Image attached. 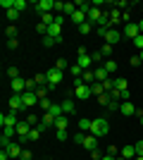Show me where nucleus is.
<instances>
[{
    "label": "nucleus",
    "instance_id": "obj_1",
    "mask_svg": "<svg viewBox=\"0 0 143 160\" xmlns=\"http://www.w3.org/2000/svg\"><path fill=\"white\" fill-rule=\"evenodd\" d=\"M107 132H110V124H107V120H105V117H98V120L91 122V134H93V136H98V139H100V136H105Z\"/></svg>",
    "mask_w": 143,
    "mask_h": 160
},
{
    "label": "nucleus",
    "instance_id": "obj_2",
    "mask_svg": "<svg viewBox=\"0 0 143 160\" xmlns=\"http://www.w3.org/2000/svg\"><path fill=\"white\" fill-rule=\"evenodd\" d=\"M74 96L79 100H86V98H91L93 93H91V86H88V84H83L81 79H76L74 81Z\"/></svg>",
    "mask_w": 143,
    "mask_h": 160
},
{
    "label": "nucleus",
    "instance_id": "obj_3",
    "mask_svg": "<svg viewBox=\"0 0 143 160\" xmlns=\"http://www.w3.org/2000/svg\"><path fill=\"white\" fill-rule=\"evenodd\" d=\"M45 79H48V88H55L57 84H62V72L57 67H50L45 72Z\"/></svg>",
    "mask_w": 143,
    "mask_h": 160
},
{
    "label": "nucleus",
    "instance_id": "obj_4",
    "mask_svg": "<svg viewBox=\"0 0 143 160\" xmlns=\"http://www.w3.org/2000/svg\"><path fill=\"white\" fill-rule=\"evenodd\" d=\"M0 124H2V127H17V124H19V120H17V110L2 112V115H0Z\"/></svg>",
    "mask_w": 143,
    "mask_h": 160
},
{
    "label": "nucleus",
    "instance_id": "obj_5",
    "mask_svg": "<svg viewBox=\"0 0 143 160\" xmlns=\"http://www.w3.org/2000/svg\"><path fill=\"white\" fill-rule=\"evenodd\" d=\"M34 10H36L38 14H48V12H55V2H53V0H38Z\"/></svg>",
    "mask_w": 143,
    "mask_h": 160
},
{
    "label": "nucleus",
    "instance_id": "obj_6",
    "mask_svg": "<svg viewBox=\"0 0 143 160\" xmlns=\"http://www.w3.org/2000/svg\"><path fill=\"white\" fill-rule=\"evenodd\" d=\"M76 65L81 67L83 72H86V69H88V67L93 65V58H91V55L86 53V48H79V62H76Z\"/></svg>",
    "mask_w": 143,
    "mask_h": 160
},
{
    "label": "nucleus",
    "instance_id": "obj_7",
    "mask_svg": "<svg viewBox=\"0 0 143 160\" xmlns=\"http://www.w3.org/2000/svg\"><path fill=\"white\" fill-rule=\"evenodd\" d=\"M122 36H124V33L119 31V29H117V27H112V29H110L107 33H105V43H110V46H115V43H119V41H122Z\"/></svg>",
    "mask_w": 143,
    "mask_h": 160
},
{
    "label": "nucleus",
    "instance_id": "obj_8",
    "mask_svg": "<svg viewBox=\"0 0 143 160\" xmlns=\"http://www.w3.org/2000/svg\"><path fill=\"white\" fill-rule=\"evenodd\" d=\"M119 112H122L124 117H134V115H138V110H136V105H134L131 100H124L122 105H119Z\"/></svg>",
    "mask_w": 143,
    "mask_h": 160
},
{
    "label": "nucleus",
    "instance_id": "obj_9",
    "mask_svg": "<svg viewBox=\"0 0 143 160\" xmlns=\"http://www.w3.org/2000/svg\"><path fill=\"white\" fill-rule=\"evenodd\" d=\"M122 33L126 36V38H136L138 33H141V29H138V24H134V22H129V24H124V29H122Z\"/></svg>",
    "mask_w": 143,
    "mask_h": 160
},
{
    "label": "nucleus",
    "instance_id": "obj_10",
    "mask_svg": "<svg viewBox=\"0 0 143 160\" xmlns=\"http://www.w3.org/2000/svg\"><path fill=\"white\" fill-rule=\"evenodd\" d=\"M24 98H21V93H12L10 96V110H17V112H19V110H24Z\"/></svg>",
    "mask_w": 143,
    "mask_h": 160
},
{
    "label": "nucleus",
    "instance_id": "obj_11",
    "mask_svg": "<svg viewBox=\"0 0 143 160\" xmlns=\"http://www.w3.org/2000/svg\"><path fill=\"white\" fill-rule=\"evenodd\" d=\"M31 124H29L26 120H19V124H17V136H19L21 141H26V136H29V132H31Z\"/></svg>",
    "mask_w": 143,
    "mask_h": 160
},
{
    "label": "nucleus",
    "instance_id": "obj_12",
    "mask_svg": "<svg viewBox=\"0 0 143 160\" xmlns=\"http://www.w3.org/2000/svg\"><path fill=\"white\" fill-rule=\"evenodd\" d=\"M21 98H24V105H26V108L38 105V103H41V98L36 96V91H24V93H21Z\"/></svg>",
    "mask_w": 143,
    "mask_h": 160
},
{
    "label": "nucleus",
    "instance_id": "obj_13",
    "mask_svg": "<svg viewBox=\"0 0 143 160\" xmlns=\"http://www.w3.org/2000/svg\"><path fill=\"white\" fill-rule=\"evenodd\" d=\"M10 86H12V93H24V91H26V79L17 77V79L10 81Z\"/></svg>",
    "mask_w": 143,
    "mask_h": 160
},
{
    "label": "nucleus",
    "instance_id": "obj_14",
    "mask_svg": "<svg viewBox=\"0 0 143 160\" xmlns=\"http://www.w3.org/2000/svg\"><path fill=\"white\" fill-rule=\"evenodd\" d=\"M93 72H95V81H100V84H107V81H110V72L102 65H98Z\"/></svg>",
    "mask_w": 143,
    "mask_h": 160
},
{
    "label": "nucleus",
    "instance_id": "obj_15",
    "mask_svg": "<svg viewBox=\"0 0 143 160\" xmlns=\"http://www.w3.org/2000/svg\"><path fill=\"white\" fill-rule=\"evenodd\" d=\"M55 120H57L55 115H50V112H43V122L38 124V129H41V132H45V129L55 127Z\"/></svg>",
    "mask_w": 143,
    "mask_h": 160
},
{
    "label": "nucleus",
    "instance_id": "obj_16",
    "mask_svg": "<svg viewBox=\"0 0 143 160\" xmlns=\"http://www.w3.org/2000/svg\"><path fill=\"white\" fill-rule=\"evenodd\" d=\"M5 151H7V155H10V158H21V143H19V141H12Z\"/></svg>",
    "mask_w": 143,
    "mask_h": 160
},
{
    "label": "nucleus",
    "instance_id": "obj_17",
    "mask_svg": "<svg viewBox=\"0 0 143 160\" xmlns=\"http://www.w3.org/2000/svg\"><path fill=\"white\" fill-rule=\"evenodd\" d=\"M83 148H86V151H95V148H98V136H93V134H86V139H83V143H81Z\"/></svg>",
    "mask_w": 143,
    "mask_h": 160
},
{
    "label": "nucleus",
    "instance_id": "obj_18",
    "mask_svg": "<svg viewBox=\"0 0 143 160\" xmlns=\"http://www.w3.org/2000/svg\"><path fill=\"white\" fill-rule=\"evenodd\" d=\"M122 158H124V160H134V158H136V146H134V143L124 146V148H122Z\"/></svg>",
    "mask_w": 143,
    "mask_h": 160
},
{
    "label": "nucleus",
    "instance_id": "obj_19",
    "mask_svg": "<svg viewBox=\"0 0 143 160\" xmlns=\"http://www.w3.org/2000/svg\"><path fill=\"white\" fill-rule=\"evenodd\" d=\"M60 105H62V112H64V115H72V112H74V110H76V103H74V100H72V98L62 100Z\"/></svg>",
    "mask_w": 143,
    "mask_h": 160
},
{
    "label": "nucleus",
    "instance_id": "obj_20",
    "mask_svg": "<svg viewBox=\"0 0 143 160\" xmlns=\"http://www.w3.org/2000/svg\"><path fill=\"white\" fill-rule=\"evenodd\" d=\"M48 36H53V38H62V24H50L48 27Z\"/></svg>",
    "mask_w": 143,
    "mask_h": 160
},
{
    "label": "nucleus",
    "instance_id": "obj_21",
    "mask_svg": "<svg viewBox=\"0 0 143 160\" xmlns=\"http://www.w3.org/2000/svg\"><path fill=\"white\" fill-rule=\"evenodd\" d=\"M91 93L100 98V96H102V93H107V91H105V86H102L100 81H93V84H91Z\"/></svg>",
    "mask_w": 143,
    "mask_h": 160
},
{
    "label": "nucleus",
    "instance_id": "obj_22",
    "mask_svg": "<svg viewBox=\"0 0 143 160\" xmlns=\"http://www.w3.org/2000/svg\"><path fill=\"white\" fill-rule=\"evenodd\" d=\"M91 122H93V120H86V117H81V120L76 122V124H79V132H83V134H91Z\"/></svg>",
    "mask_w": 143,
    "mask_h": 160
},
{
    "label": "nucleus",
    "instance_id": "obj_23",
    "mask_svg": "<svg viewBox=\"0 0 143 160\" xmlns=\"http://www.w3.org/2000/svg\"><path fill=\"white\" fill-rule=\"evenodd\" d=\"M69 127V117L67 115H60L57 120H55V129H67Z\"/></svg>",
    "mask_w": 143,
    "mask_h": 160
},
{
    "label": "nucleus",
    "instance_id": "obj_24",
    "mask_svg": "<svg viewBox=\"0 0 143 160\" xmlns=\"http://www.w3.org/2000/svg\"><path fill=\"white\" fill-rule=\"evenodd\" d=\"M81 81H83V84H88V86H91V84H93V81H95V72H93V69H86V72L81 74Z\"/></svg>",
    "mask_w": 143,
    "mask_h": 160
},
{
    "label": "nucleus",
    "instance_id": "obj_25",
    "mask_svg": "<svg viewBox=\"0 0 143 160\" xmlns=\"http://www.w3.org/2000/svg\"><path fill=\"white\" fill-rule=\"evenodd\" d=\"M12 136H17V127H2V136H0V139L12 141Z\"/></svg>",
    "mask_w": 143,
    "mask_h": 160
},
{
    "label": "nucleus",
    "instance_id": "obj_26",
    "mask_svg": "<svg viewBox=\"0 0 143 160\" xmlns=\"http://www.w3.org/2000/svg\"><path fill=\"white\" fill-rule=\"evenodd\" d=\"M57 43H62V38H53V36H43V46H45V48H53V46H57Z\"/></svg>",
    "mask_w": 143,
    "mask_h": 160
},
{
    "label": "nucleus",
    "instance_id": "obj_27",
    "mask_svg": "<svg viewBox=\"0 0 143 160\" xmlns=\"http://www.w3.org/2000/svg\"><path fill=\"white\" fill-rule=\"evenodd\" d=\"M124 88H126V79H122V77H119V79H115L112 91H117V93H119V91H124Z\"/></svg>",
    "mask_w": 143,
    "mask_h": 160
},
{
    "label": "nucleus",
    "instance_id": "obj_28",
    "mask_svg": "<svg viewBox=\"0 0 143 160\" xmlns=\"http://www.w3.org/2000/svg\"><path fill=\"white\" fill-rule=\"evenodd\" d=\"M41 129H38V127H34V129H31V132H29V136H26V141H38V139H41Z\"/></svg>",
    "mask_w": 143,
    "mask_h": 160
},
{
    "label": "nucleus",
    "instance_id": "obj_29",
    "mask_svg": "<svg viewBox=\"0 0 143 160\" xmlns=\"http://www.w3.org/2000/svg\"><path fill=\"white\" fill-rule=\"evenodd\" d=\"M48 112H50V115H55V117H60V115H64V112H62V105H60V103H53Z\"/></svg>",
    "mask_w": 143,
    "mask_h": 160
},
{
    "label": "nucleus",
    "instance_id": "obj_30",
    "mask_svg": "<svg viewBox=\"0 0 143 160\" xmlns=\"http://www.w3.org/2000/svg\"><path fill=\"white\" fill-rule=\"evenodd\" d=\"M98 53H100V58H107V60H110V55H112V46H110V43H105Z\"/></svg>",
    "mask_w": 143,
    "mask_h": 160
},
{
    "label": "nucleus",
    "instance_id": "obj_31",
    "mask_svg": "<svg viewBox=\"0 0 143 160\" xmlns=\"http://www.w3.org/2000/svg\"><path fill=\"white\" fill-rule=\"evenodd\" d=\"M93 31V24H91V22H83L81 27H79V33H81V36H86V33H91Z\"/></svg>",
    "mask_w": 143,
    "mask_h": 160
},
{
    "label": "nucleus",
    "instance_id": "obj_32",
    "mask_svg": "<svg viewBox=\"0 0 143 160\" xmlns=\"http://www.w3.org/2000/svg\"><path fill=\"white\" fill-rule=\"evenodd\" d=\"M55 139H57V141H67L69 139L67 129H55Z\"/></svg>",
    "mask_w": 143,
    "mask_h": 160
},
{
    "label": "nucleus",
    "instance_id": "obj_33",
    "mask_svg": "<svg viewBox=\"0 0 143 160\" xmlns=\"http://www.w3.org/2000/svg\"><path fill=\"white\" fill-rule=\"evenodd\" d=\"M19 14H21V12H17V10L12 7V10H7V12H5V17H7L10 22H17V19H19Z\"/></svg>",
    "mask_w": 143,
    "mask_h": 160
},
{
    "label": "nucleus",
    "instance_id": "obj_34",
    "mask_svg": "<svg viewBox=\"0 0 143 160\" xmlns=\"http://www.w3.org/2000/svg\"><path fill=\"white\" fill-rule=\"evenodd\" d=\"M102 67H105V69H107V72L112 74V72H115V69H117V62L112 60V58H110V60H105V62H102Z\"/></svg>",
    "mask_w": 143,
    "mask_h": 160
},
{
    "label": "nucleus",
    "instance_id": "obj_35",
    "mask_svg": "<svg viewBox=\"0 0 143 160\" xmlns=\"http://www.w3.org/2000/svg\"><path fill=\"white\" fill-rule=\"evenodd\" d=\"M26 7H29L26 0H14V10H17V12H24Z\"/></svg>",
    "mask_w": 143,
    "mask_h": 160
},
{
    "label": "nucleus",
    "instance_id": "obj_36",
    "mask_svg": "<svg viewBox=\"0 0 143 160\" xmlns=\"http://www.w3.org/2000/svg\"><path fill=\"white\" fill-rule=\"evenodd\" d=\"M34 81L38 84V86H48V79H45V74H36Z\"/></svg>",
    "mask_w": 143,
    "mask_h": 160
},
{
    "label": "nucleus",
    "instance_id": "obj_37",
    "mask_svg": "<svg viewBox=\"0 0 143 160\" xmlns=\"http://www.w3.org/2000/svg\"><path fill=\"white\" fill-rule=\"evenodd\" d=\"M7 77H10V81L17 79V77H19V67H10V69H7Z\"/></svg>",
    "mask_w": 143,
    "mask_h": 160
},
{
    "label": "nucleus",
    "instance_id": "obj_38",
    "mask_svg": "<svg viewBox=\"0 0 143 160\" xmlns=\"http://www.w3.org/2000/svg\"><path fill=\"white\" fill-rule=\"evenodd\" d=\"M36 96H38V98H48V86H38V88H36Z\"/></svg>",
    "mask_w": 143,
    "mask_h": 160
},
{
    "label": "nucleus",
    "instance_id": "obj_39",
    "mask_svg": "<svg viewBox=\"0 0 143 160\" xmlns=\"http://www.w3.org/2000/svg\"><path fill=\"white\" fill-rule=\"evenodd\" d=\"M67 65H69V62H67V60H64V58H60V60L55 62V65H53V67H57V69H60V72H64V67H67Z\"/></svg>",
    "mask_w": 143,
    "mask_h": 160
},
{
    "label": "nucleus",
    "instance_id": "obj_40",
    "mask_svg": "<svg viewBox=\"0 0 143 160\" xmlns=\"http://www.w3.org/2000/svg\"><path fill=\"white\" fill-rule=\"evenodd\" d=\"M134 46L138 48V53H141V50H143V33H138L136 38H134Z\"/></svg>",
    "mask_w": 143,
    "mask_h": 160
},
{
    "label": "nucleus",
    "instance_id": "obj_41",
    "mask_svg": "<svg viewBox=\"0 0 143 160\" xmlns=\"http://www.w3.org/2000/svg\"><path fill=\"white\" fill-rule=\"evenodd\" d=\"M0 7H5V12H7V10L14 7V0H0Z\"/></svg>",
    "mask_w": 143,
    "mask_h": 160
},
{
    "label": "nucleus",
    "instance_id": "obj_42",
    "mask_svg": "<svg viewBox=\"0 0 143 160\" xmlns=\"http://www.w3.org/2000/svg\"><path fill=\"white\" fill-rule=\"evenodd\" d=\"M5 33H7V38H17V27H7Z\"/></svg>",
    "mask_w": 143,
    "mask_h": 160
},
{
    "label": "nucleus",
    "instance_id": "obj_43",
    "mask_svg": "<svg viewBox=\"0 0 143 160\" xmlns=\"http://www.w3.org/2000/svg\"><path fill=\"white\" fill-rule=\"evenodd\" d=\"M83 139H86V134H83V132H79V134H74V139H72V141L81 146V143H83Z\"/></svg>",
    "mask_w": 143,
    "mask_h": 160
},
{
    "label": "nucleus",
    "instance_id": "obj_44",
    "mask_svg": "<svg viewBox=\"0 0 143 160\" xmlns=\"http://www.w3.org/2000/svg\"><path fill=\"white\" fill-rule=\"evenodd\" d=\"M26 122H29V124H31V127H38V124H41L36 115H29V117H26Z\"/></svg>",
    "mask_w": 143,
    "mask_h": 160
},
{
    "label": "nucleus",
    "instance_id": "obj_45",
    "mask_svg": "<svg viewBox=\"0 0 143 160\" xmlns=\"http://www.w3.org/2000/svg\"><path fill=\"white\" fill-rule=\"evenodd\" d=\"M69 72L74 74V77H79V74H83V69H81L79 65H72V67H69Z\"/></svg>",
    "mask_w": 143,
    "mask_h": 160
},
{
    "label": "nucleus",
    "instance_id": "obj_46",
    "mask_svg": "<svg viewBox=\"0 0 143 160\" xmlns=\"http://www.w3.org/2000/svg\"><path fill=\"white\" fill-rule=\"evenodd\" d=\"M38 105L43 108V112H48V110H50V105H53V103H50V100H48V98H43L41 103H38Z\"/></svg>",
    "mask_w": 143,
    "mask_h": 160
},
{
    "label": "nucleus",
    "instance_id": "obj_47",
    "mask_svg": "<svg viewBox=\"0 0 143 160\" xmlns=\"http://www.w3.org/2000/svg\"><path fill=\"white\" fill-rule=\"evenodd\" d=\"M17 46H19V41H17V38H7V48H10V50H14Z\"/></svg>",
    "mask_w": 143,
    "mask_h": 160
},
{
    "label": "nucleus",
    "instance_id": "obj_48",
    "mask_svg": "<svg viewBox=\"0 0 143 160\" xmlns=\"http://www.w3.org/2000/svg\"><path fill=\"white\" fill-rule=\"evenodd\" d=\"M21 160H34V153L31 151H21Z\"/></svg>",
    "mask_w": 143,
    "mask_h": 160
},
{
    "label": "nucleus",
    "instance_id": "obj_49",
    "mask_svg": "<svg viewBox=\"0 0 143 160\" xmlns=\"http://www.w3.org/2000/svg\"><path fill=\"white\" fill-rule=\"evenodd\" d=\"M136 146V155H143V141H138V143H134Z\"/></svg>",
    "mask_w": 143,
    "mask_h": 160
},
{
    "label": "nucleus",
    "instance_id": "obj_50",
    "mask_svg": "<svg viewBox=\"0 0 143 160\" xmlns=\"http://www.w3.org/2000/svg\"><path fill=\"white\" fill-rule=\"evenodd\" d=\"M131 65L138 67V65H143V62H141V58H138V55H134V58H131Z\"/></svg>",
    "mask_w": 143,
    "mask_h": 160
},
{
    "label": "nucleus",
    "instance_id": "obj_51",
    "mask_svg": "<svg viewBox=\"0 0 143 160\" xmlns=\"http://www.w3.org/2000/svg\"><path fill=\"white\" fill-rule=\"evenodd\" d=\"M91 158H93V160H100V158H102V155H100V153H98V148H95V151H91Z\"/></svg>",
    "mask_w": 143,
    "mask_h": 160
},
{
    "label": "nucleus",
    "instance_id": "obj_52",
    "mask_svg": "<svg viewBox=\"0 0 143 160\" xmlns=\"http://www.w3.org/2000/svg\"><path fill=\"white\" fill-rule=\"evenodd\" d=\"M129 17H131V12H129V10H126V12H122V19L126 22V24H129Z\"/></svg>",
    "mask_w": 143,
    "mask_h": 160
},
{
    "label": "nucleus",
    "instance_id": "obj_53",
    "mask_svg": "<svg viewBox=\"0 0 143 160\" xmlns=\"http://www.w3.org/2000/svg\"><path fill=\"white\" fill-rule=\"evenodd\" d=\"M0 160H10V155H7V151H0Z\"/></svg>",
    "mask_w": 143,
    "mask_h": 160
},
{
    "label": "nucleus",
    "instance_id": "obj_54",
    "mask_svg": "<svg viewBox=\"0 0 143 160\" xmlns=\"http://www.w3.org/2000/svg\"><path fill=\"white\" fill-rule=\"evenodd\" d=\"M100 160H117V155H110V153H107V155H102Z\"/></svg>",
    "mask_w": 143,
    "mask_h": 160
},
{
    "label": "nucleus",
    "instance_id": "obj_55",
    "mask_svg": "<svg viewBox=\"0 0 143 160\" xmlns=\"http://www.w3.org/2000/svg\"><path fill=\"white\" fill-rule=\"evenodd\" d=\"M138 29H141V33H143V19H141V22H138Z\"/></svg>",
    "mask_w": 143,
    "mask_h": 160
},
{
    "label": "nucleus",
    "instance_id": "obj_56",
    "mask_svg": "<svg viewBox=\"0 0 143 160\" xmlns=\"http://www.w3.org/2000/svg\"><path fill=\"white\" fill-rule=\"evenodd\" d=\"M138 122H141V127H143V115H138Z\"/></svg>",
    "mask_w": 143,
    "mask_h": 160
},
{
    "label": "nucleus",
    "instance_id": "obj_57",
    "mask_svg": "<svg viewBox=\"0 0 143 160\" xmlns=\"http://www.w3.org/2000/svg\"><path fill=\"white\" fill-rule=\"evenodd\" d=\"M138 58H141V62H143V50H141V53H138Z\"/></svg>",
    "mask_w": 143,
    "mask_h": 160
},
{
    "label": "nucleus",
    "instance_id": "obj_58",
    "mask_svg": "<svg viewBox=\"0 0 143 160\" xmlns=\"http://www.w3.org/2000/svg\"><path fill=\"white\" fill-rule=\"evenodd\" d=\"M134 160H143V155H136V158H134Z\"/></svg>",
    "mask_w": 143,
    "mask_h": 160
}]
</instances>
